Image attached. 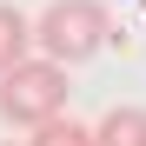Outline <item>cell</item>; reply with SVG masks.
<instances>
[{"label": "cell", "mask_w": 146, "mask_h": 146, "mask_svg": "<svg viewBox=\"0 0 146 146\" xmlns=\"http://www.w3.org/2000/svg\"><path fill=\"white\" fill-rule=\"evenodd\" d=\"M66 60L53 53H27V60H13L7 73H0V119L7 126H40V119H53L66 113Z\"/></svg>", "instance_id": "obj_1"}, {"label": "cell", "mask_w": 146, "mask_h": 146, "mask_svg": "<svg viewBox=\"0 0 146 146\" xmlns=\"http://www.w3.org/2000/svg\"><path fill=\"white\" fill-rule=\"evenodd\" d=\"M106 40H113V13L100 0H53V7L33 20V46L53 53V60H66V66L93 60Z\"/></svg>", "instance_id": "obj_2"}, {"label": "cell", "mask_w": 146, "mask_h": 146, "mask_svg": "<svg viewBox=\"0 0 146 146\" xmlns=\"http://www.w3.org/2000/svg\"><path fill=\"white\" fill-rule=\"evenodd\" d=\"M93 139L100 146H146V106H106Z\"/></svg>", "instance_id": "obj_3"}, {"label": "cell", "mask_w": 146, "mask_h": 146, "mask_svg": "<svg viewBox=\"0 0 146 146\" xmlns=\"http://www.w3.org/2000/svg\"><path fill=\"white\" fill-rule=\"evenodd\" d=\"M27 46H33V20L20 13L13 0H0V73L13 60H27Z\"/></svg>", "instance_id": "obj_4"}, {"label": "cell", "mask_w": 146, "mask_h": 146, "mask_svg": "<svg viewBox=\"0 0 146 146\" xmlns=\"http://www.w3.org/2000/svg\"><path fill=\"white\" fill-rule=\"evenodd\" d=\"M27 146H100V139H93V126H80V119L53 113V119H40V126H33Z\"/></svg>", "instance_id": "obj_5"}, {"label": "cell", "mask_w": 146, "mask_h": 146, "mask_svg": "<svg viewBox=\"0 0 146 146\" xmlns=\"http://www.w3.org/2000/svg\"><path fill=\"white\" fill-rule=\"evenodd\" d=\"M139 7H146V0H139Z\"/></svg>", "instance_id": "obj_6"}]
</instances>
